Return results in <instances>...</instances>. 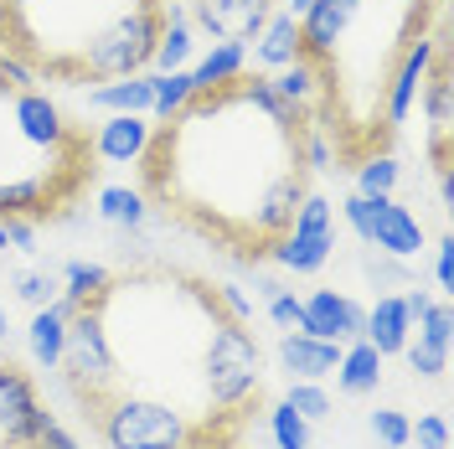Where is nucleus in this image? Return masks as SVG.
I'll return each mask as SVG.
<instances>
[{"label": "nucleus", "mask_w": 454, "mask_h": 449, "mask_svg": "<svg viewBox=\"0 0 454 449\" xmlns=\"http://www.w3.org/2000/svg\"><path fill=\"white\" fill-rule=\"evenodd\" d=\"M93 423L104 449H197L201 423L181 414L176 403L140 388H114L109 398L93 403Z\"/></svg>", "instance_id": "1"}, {"label": "nucleus", "mask_w": 454, "mask_h": 449, "mask_svg": "<svg viewBox=\"0 0 454 449\" xmlns=\"http://www.w3.org/2000/svg\"><path fill=\"white\" fill-rule=\"evenodd\" d=\"M201 388H207V403L217 408L212 419H232L263 388V346L243 320H232L223 310L212 315L207 341H201Z\"/></svg>", "instance_id": "2"}, {"label": "nucleus", "mask_w": 454, "mask_h": 449, "mask_svg": "<svg viewBox=\"0 0 454 449\" xmlns=\"http://www.w3.org/2000/svg\"><path fill=\"white\" fill-rule=\"evenodd\" d=\"M155 36H160V5L124 11V16H114L109 27L73 57V73L67 78H98L104 83V78L145 73L150 67V52H155Z\"/></svg>", "instance_id": "3"}, {"label": "nucleus", "mask_w": 454, "mask_h": 449, "mask_svg": "<svg viewBox=\"0 0 454 449\" xmlns=\"http://www.w3.org/2000/svg\"><path fill=\"white\" fill-rule=\"evenodd\" d=\"M57 372H67V388L83 403H98L114 388H124L119 362H114L109 326H104V305H83L67 315V341H62V366Z\"/></svg>", "instance_id": "4"}, {"label": "nucleus", "mask_w": 454, "mask_h": 449, "mask_svg": "<svg viewBox=\"0 0 454 449\" xmlns=\"http://www.w3.org/2000/svg\"><path fill=\"white\" fill-rule=\"evenodd\" d=\"M336 238H340L336 201L325 192H305V201L294 207V223L269 243V258L279 264L284 274H294V280H315L336 258Z\"/></svg>", "instance_id": "5"}, {"label": "nucleus", "mask_w": 454, "mask_h": 449, "mask_svg": "<svg viewBox=\"0 0 454 449\" xmlns=\"http://www.w3.org/2000/svg\"><path fill=\"white\" fill-rule=\"evenodd\" d=\"M444 27L434 31H419V36H408V47H403V57H397V67H393V78L382 83V124L387 130H403L408 124V114L419 109V88H424L428 78V67H434V57L444 52Z\"/></svg>", "instance_id": "6"}, {"label": "nucleus", "mask_w": 454, "mask_h": 449, "mask_svg": "<svg viewBox=\"0 0 454 449\" xmlns=\"http://www.w3.org/2000/svg\"><path fill=\"white\" fill-rule=\"evenodd\" d=\"M47 423H52V408L36 398L31 377L21 366L0 362V439L16 445V449H31Z\"/></svg>", "instance_id": "7"}, {"label": "nucleus", "mask_w": 454, "mask_h": 449, "mask_svg": "<svg viewBox=\"0 0 454 449\" xmlns=\"http://www.w3.org/2000/svg\"><path fill=\"white\" fill-rule=\"evenodd\" d=\"M367 248L413 264V258H424L428 232L419 223V212L403 207L397 197H367Z\"/></svg>", "instance_id": "8"}, {"label": "nucleus", "mask_w": 454, "mask_h": 449, "mask_svg": "<svg viewBox=\"0 0 454 449\" xmlns=\"http://www.w3.org/2000/svg\"><path fill=\"white\" fill-rule=\"evenodd\" d=\"M11 119H16V135H21L31 150H42V155H57V150H73V145H78L67 114L57 109V98H47L42 88H21V93L11 98Z\"/></svg>", "instance_id": "9"}, {"label": "nucleus", "mask_w": 454, "mask_h": 449, "mask_svg": "<svg viewBox=\"0 0 454 449\" xmlns=\"http://www.w3.org/2000/svg\"><path fill=\"white\" fill-rule=\"evenodd\" d=\"M269 11H274V0H192V27L207 31L212 42H254L258 27L269 21Z\"/></svg>", "instance_id": "10"}, {"label": "nucleus", "mask_w": 454, "mask_h": 449, "mask_svg": "<svg viewBox=\"0 0 454 449\" xmlns=\"http://www.w3.org/2000/svg\"><path fill=\"white\" fill-rule=\"evenodd\" d=\"M367 0H310V11L300 16V47L310 62H331L340 52V42L351 36L356 16Z\"/></svg>", "instance_id": "11"}, {"label": "nucleus", "mask_w": 454, "mask_h": 449, "mask_svg": "<svg viewBox=\"0 0 454 449\" xmlns=\"http://www.w3.org/2000/svg\"><path fill=\"white\" fill-rule=\"evenodd\" d=\"M300 305H305V331H310V336L340 341V346L362 336V315H367V305H356L346 289L320 284V289H310V295H300Z\"/></svg>", "instance_id": "12"}, {"label": "nucleus", "mask_w": 454, "mask_h": 449, "mask_svg": "<svg viewBox=\"0 0 454 449\" xmlns=\"http://www.w3.org/2000/svg\"><path fill=\"white\" fill-rule=\"evenodd\" d=\"M155 140V119L150 114H104V124L93 130L88 150L109 166H140L145 150Z\"/></svg>", "instance_id": "13"}, {"label": "nucleus", "mask_w": 454, "mask_h": 449, "mask_svg": "<svg viewBox=\"0 0 454 449\" xmlns=\"http://www.w3.org/2000/svg\"><path fill=\"white\" fill-rule=\"evenodd\" d=\"M274 362L289 382H325L340 362V341L310 336V331H284L274 346Z\"/></svg>", "instance_id": "14"}, {"label": "nucleus", "mask_w": 454, "mask_h": 449, "mask_svg": "<svg viewBox=\"0 0 454 449\" xmlns=\"http://www.w3.org/2000/svg\"><path fill=\"white\" fill-rule=\"evenodd\" d=\"M336 393L340 398H372L377 388H382V377H387V357L372 346V341H346L340 346V362H336Z\"/></svg>", "instance_id": "15"}, {"label": "nucleus", "mask_w": 454, "mask_h": 449, "mask_svg": "<svg viewBox=\"0 0 454 449\" xmlns=\"http://www.w3.org/2000/svg\"><path fill=\"white\" fill-rule=\"evenodd\" d=\"M192 52H197V27H192L186 5L166 0V5H160V36H155L150 67H155V73H181V67H192Z\"/></svg>", "instance_id": "16"}, {"label": "nucleus", "mask_w": 454, "mask_h": 449, "mask_svg": "<svg viewBox=\"0 0 454 449\" xmlns=\"http://www.w3.org/2000/svg\"><path fill=\"white\" fill-rule=\"evenodd\" d=\"M243 73H248V47H243V42H212V52L197 57V62L186 67V78H192V98L223 93V88H232Z\"/></svg>", "instance_id": "17"}, {"label": "nucleus", "mask_w": 454, "mask_h": 449, "mask_svg": "<svg viewBox=\"0 0 454 449\" xmlns=\"http://www.w3.org/2000/svg\"><path fill=\"white\" fill-rule=\"evenodd\" d=\"M413 336V315L403 305V295H377L362 315V341H372L382 357H397Z\"/></svg>", "instance_id": "18"}, {"label": "nucleus", "mask_w": 454, "mask_h": 449, "mask_svg": "<svg viewBox=\"0 0 454 449\" xmlns=\"http://www.w3.org/2000/svg\"><path fill=\"white\" fill-rule=\"evenodd\" d=\"M254 67H263V73H279V67H289V62H300L305 57V47H300V21L289 16V11H269V21L258 27L254 36Z\"/></svg>", "instance_id": "19"}, {"label": "nucleus", "mask_w": 454, "mask_h": 449, "mask_svg": "<svg viewBox=\"0 0 454 449\" xmlns=\"http://www.w3.org/2000/svg\"><path fill=\"white\" fill-rule=\"evenodd\" d=\"M67 315L73 310L62 305V300H52V305H42V310H31V320H27V351H31V362L42 366V372H57L62 366V341H67Z\"/></svg>", "instance_id": "20"}, {"label": "nucleus", "mask_w": 454, "mask_h": 449, "mask_svg": "<svg viewBox=\"0 0 454 449\" xmlns=\"http://www.w3.org/2000/svg\"><path fill=\"white\" fill-rule=\"evenodd\" d=\"M150 98H155V78L150 73L104 78L98 88H88V109L98 114H150Z\"/></svg>", "instance_id": "21"}, {"label": "nucleus", "mask_w": 454, "mask_h": 449, "mask_svg": "<svg viewBox=\"0 0 454 449\" xmlns=\"http://www.w3.org/2000/svg\"><path fill=\"white\" fill-rule=\"evenodd\" d=\"M269 88H274L300 119H310V109L320 104V93H325V78H320V62L300 57V62H289L279 73H269Z\"/></svg>", "instance_id": "22"}, {"label": "nucleus", "mask_w": 454, "mask_h": 449, "mask_svg": "<svg viewBox=\"0 0 454 449\" xmlns=\"http://www.w3.org/2000/svg\"><path fill=\"white\" fill-rule=\"evenodd\" d=\"M57 284H62V305L67 310H83V305H98L104 295H109L114 274L104 269V264H88V258H67L62 269H57Z\"/></svg>", "instance_id": "23"}, {"label": "nucleus", "mask_w": 454, "mask_h": 449, "mask_svg": "<svg viewBox=\"0 0 454 449\" xmlns=\"http://www.w3.org/2000/svg\"><path fill=\"white\" fill-rule=\"evenodd\" d=\"M98 217L109 227H119V232H140L150 223V201L135 186H104L98 192Z\"/></svg>", "instance_id": "24"}, {"label": "nucleus", "mask_w": 454, "mask_h": 449, "mask_svg": "<svg viewBox=\"0 0 454 449\" xmlns=\"http://www.w3.org/2000/svg\"><path fill=\"white\" fill-rule=\"evenodd\" d=\"M413 341L428 346V351H454V305L444 295H434L424 310H419V320H413Z\"/></svg>", "instance_id": "25"}, {"label": "nucleus", "mask_w": 454, "mask_h": 449, "mask_svg": "<svg viewBox=\"0 0 454 449\" xmlns=\"http://www.w3.org/2000/svg\"><path fill=\"white\" fill-rule=\"evenodd\" d=\"M263 434H269V445L274 449H310L315 445V423H305L289 403H269V414H263Z\"/></svg>", "instance_id": "26"}, {"label": "nucleus", "mask_w": 454, "mask_h": 449, "mask_svg": "<svg viewBox=\"0 0 454 449\" xmlns=\"http://www.w3.org/2000/svg\"><path fill=\"white\" fill-rule=\"evenodd\" d=\"M397 181H403L397 155H393V150H372L367 161L356 166V186H351V192H362V197H393Z\"/></svg>", "instance_id": "27"}, {"label": "nucleus", "mask_w": 454, "mask_h": 449, "mask_svg": "<svg viewBox=\"0 0 454 449\" xmlns=\"http://www.w3.org/2000/svg\"><path fill=\"white\" fill-rule=\"evenodd\" d=\"M155 78V98H150V119L155 124H170L176 114L192 104V78H186V67L181 73H150Z\"/></svg>", "instance_id": "28"}, {"label": "nucleus", "mask_w": 454, "mask_h": 449, "mask_svg": "<svg viewBox=\"0 0 454 449\" xmlns=\"http://www.w3.org/2000/svg\"><path fill=\"white\" fill-rule=\"evenodd\" d=\"M284 403L300 414L305 423H325L331 414H336V403H331V393H325V382H284Z\"/></svg>", "instance_id": "29"}, {"label": "nucleus", "mask_w": 454, "mask_h": 449, "mask_svg": "<svg viewBox=\"0 0 454 449\" xmlns=\"http://www.w3.org/2000/svg\"><path fill=\"white\" fill-rule=\"evenodd\" d=\"M11 295H16L21 305L42 310V305H52L57 295H62V284H57L52 269H16V274H11Z\"/></svg>", "instance_id": "30"}, {"label": "nucleus", "mask_w": 454, "mask_h": 449, "mask_svg": "<svg viewBox=\"0 0 454 449\" xmlns=\"http://www.w3.org/2000/svg\"><path fill=\"white\" fill-rule=\"evenodd\" d=\"M263 310H269V320H274L279 331H305V305H300L294 289H284V284H263Z\"/></svg>", "instance_id": "31"}, {"label": "nucleus", "mask_w": 454, "mask_h": 449, "mask_svg": "<svg viewBox=\"0 0 454 449\" xmlns=\"http://www.w3.org/2000/svg\"><path fill=\"white\" fill-rule=\"evenodd\" d=\"M408 414L403 408H372L367 414V429H372V439L382 449H408Z\"/></svg>", "instance_id": "32"}, {"label": "nucleus", "mask_w": 454, "mask_h": 449, "mask_svg": "<svg viewBox=\"0 0 454 449\" xmlns=\"http://www.w3.org/2000/svg\"><path fill=\"white\" fill-rule=\"evenodd\" d=\"M397 357L408 362L413 382H444V372H450V357H444V351H428V346H419L413 336H408V346H403Z\"/></svg>", "instance_id": "33"}, {"label": "nucleus", "mask_w": 454, "mask_h": 449, "mask_svg": "<svg viewBox=\"0 0 454 449\" xmlns=\"http://www.w3.org/2000/svg\"><path fill=\"white\" fill-rule=\"evenodd\" d=\"M408 445L419 449H450L454 445V429L444 414H419V423H408Z\"/></svg>", "instance_id": "34"}, {"label": "nucleus", "mask_w": 454, "mask_h": 449, "mask_svg": "<svg viewBox=\"0 0 454 449\" xmlns=\"http://www.w3.org/2000/svg\"><path fill=\"white\" fill-rule=\"evenodd\" d=\"M212 300L223 305V315H232V320H243V326H254V315H258V305L243 295V284H232V280H223V284H212Z\"/></svg>", "instance_id": "35"}, {"label": "nucleus", "mask_w": 454, "mask_h": 449, "mask_svg": "<svg viewBox=\"0 0 454 449\" xmlns=\"http://www.w3.org/2000/svg\"><path fill=\"white\" fill-rule=\"evenodd\" d=\"M367 274H372V284H377V289H382V284H403V289H408V284L419 280L408 258H387V253H377V258H372Z\"/></svg>", "instance_id": "36"}, {"label": "nucleus", "mask_w": 454, "mask_h": 449, "mask_svg": "<svg viewBox=\"0 0 454 449\" xmlns=\"http://www.w3.org/2000/svg\"><path fill=\"white\" fill-rule=\"evenodd\" d=\"M434 289H439L444 300L454 295V238H450V232L434 243Z\"/></svg>", "instance_id": "37"}, {"label": "nucleus", "mask_w": 454, "mask_h": 449, "mask_svg": "<svg viewBox=\"0 0 454 449\" xmlns=\"http://www.w3.org/2000/svg\"><path fill=\"white\" fill-rule=\"evenodd\" d=\"M5 243H11V253H42L36 248V217H5Z\"/></svg>", "instance_id": "38"}, {"label": "nucleus", "mask_w": 454, "mask_h": 449, "mask_svg": "<svg viewBox=\"0 0 454 449\" xmlns=\"http://www.w3.org/2000/svg\"><path fill=\"white\" fill-rule=\"evenodd\" d=\"M5 78H11V88H16V93L36 83V73H31V67H27L16 52H0V83H5Z\"/></svg>", "instance_id": "39"}, {"label": "nucleus", "mask_w": 454, "mask_h": 449, "mask_svg": "<svg viewBox=\"0 0 454 449\" xmlns=\"http://www.w3.org/2000/svg\"><path fill=\"white\" fill-rule=\"evenodd\" d=\"M31 449H83V445H78V439H73V434H67V429L52 419L42 434H36V445H31Z\"/></svg>", "instance_id": "40"}, {"label": "nucleus", "mask_w": 454, "mask_h": 449, "mask_svg": "<svg viewBox=\"0 0 454 449\" xmlns=\"http://www.w3.org/2000/svg\"><path fill=\"white\" fill-rule=\"evenodd\" d=\"M439 212H444V217L454 212V166L439 170Z\"/></svg>", "instance_id": "41"}, {"label": "nucleus", "mask_w": 454, "mask_h": 449, "mask_svg": "<svg viewBox=\"0 0 454 449\" xmlns=\"http://www.w3.org/2000/svg\"><path fill=\"white\" fill-rule=\"evenodd\" d=\"M16 336V326H11V310L0 305V346H5V341Z\"/></svg>", "instance_id": "42"}, {"label": "nucleus", "mask_w": 454, "mask_h": 449, "mask_svg": "<svg viewBox=\"0 0 454 449\" xmlns=\"http://www.w3.org/2000/svg\"><path fill=\"white\" fill-rule=\"evenodd\" d=\"M279 11H289V16H294V21H300V16H305V11H310V0H284Z\"/></svg>", "instance_id": "43"}, {"label": "nucleus", "mask_w": 454, "mask_h": 449, "mask_svg": "<svg viewBox=\"0 0 454 449\" xmlns=\"http://www.w3.org/2000/svg\"><path fill=\"white\" fill-rule=\"evenodd\" d=\"M27 0H0V16H11V11H21Z\"/></svg>", "instance_id": "44"}, {"label": "nucleus", "mask_w": 454, "mask_h": 449, "mask_svg": "<svg viewBox=\"0 0 454 449\" xmlns=\"http://www.w3.org/2000/svg\"><path fill=\"white\" fill-rule=\"evenodd\" d=\"M0 253H11V243H5V217H0Z\"/></svg>", "instance_id": "45"}, {"label": "nucleus", "mask_w": 454, "mask_h": 449, "mask_svg": "<svg viewBox=\"0 0 454 449\" xmlns=\"http://www.w3.org/2000/svg\"><path fill=\"white\" fill-rule=\"evenodd\" d=\"M413 5H434V0H413Z\"/></svg>", "instance_id": "46"}]
</instances>
